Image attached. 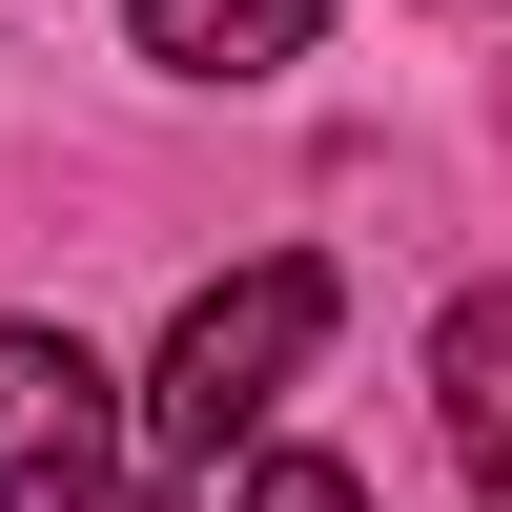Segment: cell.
<instances>
[{"instance_id": "obj_1", "label": "cell", "mask_w": 512, "mask_h": 512, "mask_svg": "<svg viewBox=\"0 0 512 512\" xmlns=\"http://www.w3.org/2000/svg\"><path fill=\"white\" fill-rule=\"evenodd\" d=\"M308 349H328V267H308V246H267V267H226V287H205L185 328H164L144 451H164V472H226V431H267Z\"/></svg>"}, {"instance_id": "obj_2", "label": "cell", "mask_w": 512, "mask_h": 512, "mask_svg": "<svg viewBox=\"0 0 512 512\" xmlns=\"http://www.w3.org/2000/svg\"><path fill=\"white\" fill-rule=\"evenodd\" d=\"M123 410L82 369V328H0V512H103Z\"/></svg>"}, {"instance_id": "obj_3", "label": "cell", "mask_w": 512, "mask_h": 512, "mask_svg": "<svg viewBox=\"0 0 512 512\" xmlns=\"http://www.w3.org/2000/svg\"><path fill=\"white\" fill-rule=\"evenodd\" d=\"M431 410H451V451H472V492L512 512V287H472V308L431 328Z\"/></svg>"}, {"instance_id": "obj_4", "label": "cell", "mask_w": 512, "mask_h": 512, "mask_svg": "<svg viewBox=\"0 0 512 512\" xmlns=\"http://www.w3.org/2000/svg\"><path fill=\"white\" fill-rule=\"evenodd\" d=\"M123 21H144V62L267 82V62H308V21H328V0H123Z\"/></svg>"}, {"instance_id": "obj_5", "label": "cell", "mask_w": 512, "mask_h": 512, "mask_svg": "<svg viewBox=\"0 0 512 512\" xmlns=\"http://www.w3.org/2000/svg\"><path fill=\"white\" fill-rule=\"evenodd\" d=\"M246 512H369V492L328 472V451H267V472H246Z\"/></svg>"}, {"instance_id": "obj_6", "label": "cell", "mask_w": 512, "mask_h": 512, "mask_svg": "<svg viewBox=\"0 0 512 512\" xmlns=\"http://www.w3.org/2000/svg\"><path fill=\"white\" fill-rule=\"evenodd\" d=\"M123 512H185V492H123Z\"/></svg>"}]
</instances>
